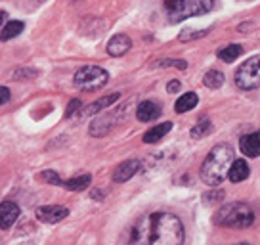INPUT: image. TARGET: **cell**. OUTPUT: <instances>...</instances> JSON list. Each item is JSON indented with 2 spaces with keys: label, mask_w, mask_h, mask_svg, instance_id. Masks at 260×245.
Listing matches in <instances>:
<instances>
[{
  "label": "cell",
  "mask_w": 260,
  "mask_h": 245,
  "mask_svg": "<svg viewBox=\"0 0 260 245\" xmlns=\"http://www.w3.org/2000/svg\"><path fill=\"white\" fill-rule=\"evenodd\" d=\"M128 245H184V226L172 212L142 217L130 232Z\"/></svg>",
  "instance_id": "6da1fadb"
},
{
  "label": "cell",
  "mask_w": 260,
  "mask_h": 245,
  "mask_svg": "<svg viewBox=\"0 0 260 245\" xmlns=\"http://www.w3.org/2000/svg\"><path fill=\"white\" fill-rule=\"evenodd\" d=\"M236 159L234 147L230 144H218L209 151L207 159L201 165V180L212 188L220 186L228 174V169L232 161Z\"/></svg>",
  "instance_id": "7a4b0ae2"
},
{
  "label": "cell",
  "mask_w": 260,
  "mask_h": 245,
  "mask_svg": "<svg viewBox=\"0 0 260 245\" xmlns=\"http://www.w3.org/2000/svg\"><path fill=\"white\" fill-rule=\"evenodd\" d=\"M162 8L171 23H180L187 17L209 14L214 8V0H165Z\"/></svg>",
  "instance_id": "3957f363"
},
{
  "label": "cell",
  "mask_w": 260,
  "mask_h": 245,
  "mask_svg": "<svg viewBox=\"0 0 260 245\" xmlns=\"http://www.w3.org/2000/svg\"><path fill=\"white\" fill-rule=\"evenodd\" d=\"M214 222L224 228H249L254 222V212L247 203L236 201L220 207L214 215Z\"/></svg>",
  "instance_id": "277c9868"
},
{
  "label": "cell",
  "mask_w": 260,
  "mask_h": 245,
  "mask_svg": "<svg viewBox=\"0 0 260 245\" xmlns=\"http://www.w3.org/2000/svg\"><path fill=\"white\" fill-rule=\"evenodd\" d=\"M109 81V73L104 67L100 66H84L75 73V86L84 90V92H94L100 90L102 86H106Z\"/></svg>",
  "instance_id": "5b68a950"
},
{
  "label": "cell",
  "mask_w": 260,
  "mask_h": 245,
  "mask_svg": "<svg viewBox=\"0 0 260 245\" xmlns=\"http://www.w3.org/2000/svg\"><path fill=\"white\" fill-rule=\"evenodd\" d=\"M258 56L249 57L237 67L236 71V84L241 90H256L260 84V71H258Z\"/></svg>",
  "instance_id": "8992f818"
},
{
  "label": "cell",
  "mask_w": 260,
  "mask_h": 245,
  "mask_svg": "<svg viewBox=\"0 0 260 245\" xmlns=\"http://www.w3.org/2000/svg\"><path fill=\"white\" fill-rule=\"evenodd\" d=\"M124 107L126 106L113 107L111 111H107V113H104L102 117H98L96 121L90 125V134H92V136H106L107 132H111V129L117 125V121L124 115Z\"/></svg>",
  "instance_id": "52a82bcc"
},
{
  "label": "cell",
  "mask_w": 260,
  "mask_h": 245,
  "mask_svg": "<svg viewBox=\"0 0 260 245\" xmlns=\"http://www.w3.org/2000/svg\"><path fill=\"white\" fill-rule=\"evenodd\" d=\"M35 215H37V219L41 222L56 224V222L67 219L69 209H67V207H61V205H44V207H37Z\"/></svg>",
  "instance_id": "ba28073f"
},
{
  "label": "cell",
  "mask_w": 260,
  "mask_h": 245,
  "mask_svg": "<svg viewBox=\"0 0 260 245\" xmlns=\"http://www.w3.org/2000/svg\"><path fill=\"white\" fill-rule=\"evenodd\" d=\"M19 217V207L14 201H2L0 203V228L8 230Z\"/></svg>",
  "instance_id": "9c48e42d"
},
{
  "label": "cell",
  "mask_w": 260,
  "mask_h": 245,
  "mask_svg": "<svg viewBox=\"0 0 260 245\" xmlns=\"http://www.w3.org/2000/svg\"><path fill=\"white\" fill-rule=\"evenodd\" d=\"M130 46H132V41H130L128 35L119 33L107 42V52H109V56L119 57V56H124L130 50Z\"/></svg>",
  "instance_id": "30bf717a"
},
{
  "label": "cell",
  "mask_w": 260,
  "mask_h": 245,
  "mask_svg": "<svg viewBox=\"0 0 260 245\" xmlns=\"http://www.w3.org/2000/svg\"><path fill=\"white\" fill-rule=\"evenodd\" d=\"M140 171V161L138 159H128V161H122L117 169L113 171V182H126L130 180L136 172Z\"/></svg>",
  "instance_id": "8fae6325"
},
{
  "label": "cell",
  "mask_w": 260,
  "mask_h": 245,
  "mask_svg": "<svg viewBox=\"0 0 260 245\" xmlns=\"http://www.w3.org/2000/svg\"><path fill=\"white\" fill-rule=\"evenodd\" d=\"M239 149L241 154L247 157H258L260 154V138H258V132H252V134H245L239 140Z\"/></svg>",
  "instance_id": "7c38bea8"
},
{
  "label": "cell",
  "mask_w": 260,
  "mask_h": 245,
  "mask_svg": "<svg viewBox=\"0 0 260 245\" xmlns=\"http://www.w3.org/2000/svg\"><path fill=\"white\" fill-rule=\"evenodd\" d=\"M249 172H251V169H249V165H247L245 159H234L232 165H230V169H228L226 176L232 182H243V180L249 178Z\"/></svg>",
  "instance_id": "4fadbf2b"
},
{
  "label": "cell",
  "mask_w": 260,
  "mask_h": 245,
  "mask_svg": "<svg viewBox=\"0 0 260 245\" xmlns=\"http://www.w3.org/2000/svg\"><path fill=\"white\" fill-rule=\"evenodd\" d=\"M159 115H161V106H157L155 102H142L136 107V117L142 122L155 121V119H159Z\"/></svg>",
  "instance_id": "5bb4252c"
},
{
  "label": "cell",
  "mask_w": 260,
  "mask_h": 245,
  "mask_svg": "<svg viewBox=\"0 0 260 245\" xmlns=\"http://www.w3.org/2000/svg\"><path fill=\"white\" fill-rule=\"evenodd\" d=\"M119 98H121V94H109V96H104V98L92 102L86 109H82V107H81V111H79V113H81V115H94V113H98V111H104L106 107L113 106Z\"/></svg>",
  "instance_id": "9a60e30c"
},
{
  "label": "cell",
  "mask_w": 260,
  "mask_h": 245,
  "mask_svg": "<svg viewBox=\"0 0 260 245\" xmlns=\"http://www.w3.org/2000/svg\"><path fill=\"white\" fill-rule=\"evenodd\" d=\"M172 129V122H161V125H155L153 129H149V131L144 134V142L146 144H155V142H159V140L167 134V132H171Z\"/></svg>",
  "instance_id": "2e32d148"
},
{
  "label": "cell",
  "mask_w": 260,
  "mask_h": 245,
  "mask_svg": "<svg viewBox=\"0 0 260 245\" xmlns=\"http://www.w3.org/2000/svg\"><path fill=\"white\" fill-rule=\"evenodd\" d=\"M90 174H81V176H75V178H69L61 182V186L65 190H69V192H82V190H86L90 186Z\"/></svg>",
  "instance_id": "e0dca14e"
},
{
  "label": "cell",
  "mask_w": 260,
  "mask_h": 245,
  "mask_svg": "<svg viewBox=\"0 0 260 245\" xmlns=\"http://www.w3.org/2000/svg\"><path fill=\"white\" fill-rule=\"evenodd\" d=\"M25 29V23L23 21H8V23L2 27V33H0V39L2 41H12V39H16L17 35H21V31Z\"/></svg>",
  "instance_id": "ac0fdd59"
},
{
  "label": "cell",
  "mask_w": 260,
  "mask_h": 245,
  "mask_svg": "<svg viewBox=\"0 0 260 245\" xmlns=\"http://www.w3.org/2000/svg\"><path fill=\"white\" fill-rule=\"evenodd\" d=\"M197 102H199L197 94H195V92H187L184 96H180L174 107H176L178 113H186V111H189V109H193V107L197 106Z\"/></svg>",
  "instance_id": "d6986e66"
},
{
  "label": "cell",
  "mask_w": 260,
  "mask_h": 245,
  "mask_svg": "<svg viewBox=\"0 0 260 245\" xmlns=\"http://www.w3.org/2000/svg\"><path fill=\"white\" fill-rule=\"evenodd\" d=\"M241 54H243V48H241L239 44H230V46H226V48L218 50V57L222 59V62H226V64L236 62Z\"/></svg>",
  "instance_id": "ffe728a7"
},
{
  "label": "cell",
  "mask_w": 260,
  "mask_h": 245,
  "mask_svg": "<svg viewBox=\"0 0 260 245\" xmlns=\"http://www.w3.org/2000/svg\"><path fill=\"white\" fill-rule=\"evenodd\" d=\"M203 84L207 88H212V90L220 88V86L224 84V75L220 73V71H216V69H211L209 73H205Z\"/></svg>",
  "instance_id": "44dd1931"
},
{
  "label": "cell",
  "mask_w": 260,
  "mask_h": 245,
  "mask_svg": "<svg viewBox=\"0 0 260 245\" xmlns=\"http://www.w3.org/2000/svg\"><path fill=\"white\" fill-rule=\"evenodd\" d=\"M37 178L41 180V182H44V184H52V186H61V182H63V180L59 178V174L56 171H52V169L42 171Z\"/></svg>",
  "instance_id": "7402d4cb"
},
{
  "label": "cell",
  "mask_w": 260,
  "mask_h": 245,
  "mask_svg": "<svg viewBox=\"0 0 260 245\" xmlns=\"http://www.w3.org/2000/svg\"><path fill=\"white\" fill-rule=\"evenodd\" d=\"M211 131H212L211 121H209V119H203V121H199L193 129H191V136H193V138H203L205 134H209Z\"/></svg>",
  "instance_id": "603a6c76"
},
{
  "label": "cell",
  "mask_w": 260,
  "mask_h": 245,
  "mask_svg": "<svg viewBox=\"0 0 260 245\" xmlns=\"http://www.w3.org/2000/svg\"><path fill=\"white\" fill-rule=\"evenodd\" d=\"M224 197V192L222 190H216V192H209V194H203V201L207 205H212L216 203L218 199H222Z\"/></svg>",
  "instance_id": "cb8c5ba5"
},
{
  "label": "cell",
  "mask_w": 260,
  "mask_h": 245,
  "mask_svg": "<svg viewBox=\"0 0 260 245\" xmlns=\"http://www.w3.org/2000/svg\"><path fill=\"white\" fill-rule=\"evenodd\" d=\"M159 67H178V69H186V62H182V59H161Z\"/></svg>",
  "instance_id": "d4e9b609"
},
{
  "label": "cell",
  "mask_w": 260,
  "mask_h": 245,
  "mask_svg": "<svg viewBox=\"0 0 260 245\" xmlns=\"http://www.w3.org/2000/svg\"><path fill=\"white\" fill-rule=\"evenodd\" d=\"M81 107H82L81 100H71V104L67 106V111H65V117H73L77 111H81Z\"/></svg>",
  "instance_id": "484cf974"
},
{
  "label": "cell",
  "mask_w": 260,
  "mask_h": 245,
  "mask_svg": "<svg viewBox=\"0 0 260 245\" xmlns=\"http://www.w3.org/2000/svg\"><path fill=\"white\" fill-rule=\"evenodd\" d=\"M209 31H201V33H189V31H184L180 35V41H193V39H199V37H205Z\"/></svg>",
  "instance_id": "4316f807"
},
{
  "label": "cell",
  "mask_w": 260,
  "mask_h": 245,
  "mask_svg": "<svg viewBox=\"0 0 260 245\" xmlns=\"http://www.w3.org/2000/svg\"><path fill=\"white\" fill-rule=\"evenodd\" d=\"M10 102V90L6 86H0V107Z\"/></svg>",
  "instance_id": "83f0119b"
},
{
  "label": "cell",
  "mask_w": 260,
  "mask_h": 245,
  "mask_svg": "<svg viewBox=\"0 0 260 245\" xmlns=\"http://www.w3.org/2000/svg\"><path fill=\"white\" fill-rule=\"evenodd\" d=\"M21 75H29V77H35V71H31V69H19V71H14V73H12V79H14V81H17V79H21ZM25 79V77H23Z\"/></svg>",
  "instance_id": "f1b7e54d"
},
{
  "label": "cell",
  "mask_w": 260,
  "mask_h": 245,
  "mask_svg": "<svg viewBox=\"0 0 260 245\" xmlns=\"http://www.w3.org/2000/svg\"><path fill=\"white\" fill-rule=\"evenodd\" d=\"M167 90H169L171 94H174V92H178V90H180V81H171L169 84H167Z\"/></svg>",
  "instance_id": "f546056e"
},
{
  "label": "cell",
  "mask_w": 260,
  "mask_h": 245,
  "mask_svg": "<svg viewBox=\"0 0 260 245\" xmlns=\"http://www.w3.org/2000/svg\"><path fill=\"white\" fill-rule=\"evenodd\" d=\"M92 197H94V199H102V197H104V192H102V190H94V192H92Z\"/></svg>",
  "instance_id": "4dcf8cb0"
},
{
  "label": "cell",
  "mask_w": 260,
  "mask_h": 245,
  "mask_svg": "<svg viewBox=\"0 0 260 245\" xmlns=\"http://www.w3.org/2000/svg\"><path fill=\"white\" fill-rule=\"evenodd\" d=\"M6 16H8L6 12H0V27H2V23H4V19H6Z\"/></svg>",
  "instance_id": "1f68e13d"
},
{
  "label": "cell",
  "mask_w": 260,
  "mask_h": 245,
  "mask_svg": "<svg viewBox=\"0 0 260 245\" xmlns=\"http://www.w3.org/2000/svg\"><path fill=\"white\" fill-rule=\"evenodd\" d=\"M236 245H251V243H247V241H241V243H236Z\"/></svg>",
  "instance_id": "d6a6232c"
}]
</instances>
